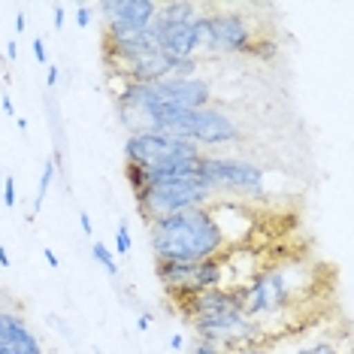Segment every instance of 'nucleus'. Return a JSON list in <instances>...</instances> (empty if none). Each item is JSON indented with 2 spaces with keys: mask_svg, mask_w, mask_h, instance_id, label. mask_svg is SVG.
<instances>
[{
  "mask_svg": "<svg viewBox=\"0 0 354 354\" xmlns=\"http://www.w3.org/2000/svg\"><path fill=\"white\" fill-rule=\"evenodd\" d=\"M149 243L158 263H200L209 257H221L227 248L212 203L151 221Z\"/></svg>",
  "mask_w": 354,
  "mask_h": 354,
  "instance_id": "nucleus-1",
  "label": "nucleus"
},
{
  "mask_svg": "<svg viewBox=\"0 0 354 354\" xmlns=\"http://www.w3.org/2000/svg\"><path fill=\"white\" fill-rule=\"evenodd\" d=\"M136 200V212L146 221V227L158 218H167V215L185 212V209H197V206H209L215 200V194L200 182V176L194 179H167V182H151Z\"/></svg>",
  "mask_w": 354,
  "mask_h": 354,
  "instance_id": "nucleus-2",
  "label": "nucleus"
},
{
  "mask_svg": "<svg viewBox=\"0 0 354 354\" xmlns=\"http://www.w3.org/2000/svg\"><path fill=\"white\" fill-rule=\"evenodd\" d=\"M200 182L206 185L212 194H239V197H261L267 173L261 164L243 158H227V155H212L206 151L197 167Z\"/></svg>",
  "mask_w": 354,
  "mask_h": 354,
  "instance_id": "nucleus-3",
  "label": "nucleus"
},
{
  "mask_svg": "<svg viewBox=\"0 0 354 354\" xmlns=\"http://www.w3.org/2000/svg\"><path fill=\"white\" fill-rule=\"evenodd\" d=\"M297 285L291 276V267H267L257 270L252 281H245V303H243V315L248 321L261 324L263 318H272L279 312H285L294 303Z\"/></svg>",
  "mask_w": 354,
  "mask_h": 354,
  "instance_id": "nucleus-4",
  "label": "nucleus"
},
{
  "mask_svg": "<svg viewBox=\"0 0 354 354\" xmlns=\"http://www.w3.org/2000/svg\"><path fill=\"white\" fill-rule=\"evenodd\" d=\"M209 10V6H206ZM200 52L209 55H245L254 43L252 25L236 10H209L197 15Z\"/></svg>",
  "mask_w": 354,
  "mask_h": 354,
  "instance_id": "nucleus-5",
  "label": "nucleus"
},
{
  "mask_svg": "<svg viewBox=\"0 0 354 354\" xmlns=\"http://www.w3.org/2000/svg\"><path fill=\"white\" fill-rule=\"evenodd\" d=\"M155 276L164 285V294L179 303L224 285V257H209L200 263H155Z\"/></svg>",
  "mask_w": 354,
  "mask_h": 354,
  "instance_id": "nucleus-6",
  "label": "nucleus"
},
{
  "mask_svg": "<svg viewBox=\"0 0 354 354\" xmlns=\"http://www.w3.org/2000/svg\"><path fill=\"white\" fill-rule=\"evenodd\" d=\"M206 151L188 140H176V136L158 133V131H142V133H127L124 142V164H133L140 170H151L160 160L170 158H191L200 160Z\"/></svg>",
  "mask_w": 354,
  "mask_h": 354,
  "instance_id": "nucleus-7",
  "label": "nucleus"
},
{
  "mask_svg": "<svg viewBox=\"0 0 354 354\" xmlns=\"http://www.w3.org/2000/svg\"><path fill=\"white\" fill-rule=\"evenodd\" d=\"M94 10L103 19V37H127L151 28L158 3L155 0H103Z\"/></svg>",
  "mask_w": 354,
  "mask_h": 354,
  "instance_id": "nucleus-8",
  "label": "nucleus"
},
{
  "mask_svg": "<svg viewBox=\"0 0 354 354\" xmlns=\"http://www.w3.org/2000/svg\"><path fill=\"white\" fill-rule=\"evenodd\" d=\"M239 140V124L233 122L227 112L206 106V109H194L188 122V142H194L203 151L218 149V146H230Z\"/></svg>",
  "mask_w": 354,
  "mask_h": 354,
  "instance_id": "nucleus-9",
  "label": "nucleus"
},
{
  "mask_svg": "<svg viewBox=\"0 0 354 354\" xmlns=\"http://www.w3.org/2000/svg\"><path fill=\"white\" fill-rule=\"evenodd\" d=\"M158 37V49L173 55V58H197L200 52V39H197V19L191 21H167L158 19L151 21Z\"/></svg>",
  "mask_w": 354,
  "mask_h": 354,
  "instance_id": "nucleus-10",
  "label": "nucleus"
},
{
  "mask_svg": "<svg viewBox=\"0 0 354 354\" xmlns=\"http://www.w3.org/2000/svg\"><path fill=\"white\" fill-rule=\"evenodd\" d=\"M0 354H43L39 336L15 312L0 309Z\"/></svg>",
  "mask_w": 354,
  "mask_h": 354,
  "instance_id": "nucleus-11",
  "label": "nucleus"
},
{
  "mask_svg": "<svg viewBox=\"0 0 354 354\" xmlns=\"http://www.w3.org/2000/svg\"><path fill=\"white\" fill-rule=\"evenodd\" d=\"M203 12V6L194 3V0H167V3H158V19L167 21H191Z\"/></svg>",
  "mask_w": 354,
  "mask_h": 354,
  "instance_id": "nucleus-12",
  "label": "nucleus"
},
{
  "mask_svg": "<svg viewBox=\"0 0 354 354\" xmlns=\"http://www.w3.org/2000/svg\"><path fill=\"white\" fill-rule=\"evenodd\" d=\"M55 173H58V164H55V158H49V160H46V164H43V176H39V185H37V197H34V215H30V218H37V215H39V206H43L46 194H49Z\"/></svg>",
  "mask_w": 354,
  "mask_h": 354,
  "instance_id": "nucleus-13",
  "label": "nucleus"
},
{
  "mask_svg": "<svg viewBox=\"0 0 354 354\" xmlns=\"http://www.w3.org/2000/svg\"><path fill=\"white\" fill-rule=\"evenodd\" d=\"M91 254H94V261L100 263L103 270L109 272L112 279H118V263H115V252L106 245V243H100V239H94L91 243Z\"/></svg>",
  "mask_w": 354,
  "mask_h": 354,
  "instance_id": "nucleus-14",
  "label": "nucleus"
},
{
  "mask_svg": "<svg viewBox=\"0 0 354 354\" xmlns=\"http://www.w3.org/2000/svg\"><path fill=\"white\" fill-rule=\"evenodd\" d=\"M245 55H252V58H261V61H270V58H276V55H279V46L272 43V39H254V43L248 46Z\"/></svg>",
  "mask_w": 354,
  "mask_h": 354,
  "instance_id": "nucleus-15",
  "label": "nucleus"
},
{
  "mask_svg": "<svg viewBox=\"0 0 354 354\" xmlns=\"http://www.w3.org/2000/svg\"><path fill=\"white\" fill-rule=\"evenodd\" d=\"M124 179H127V185H131L133 197L140 194L142 188H146V173H142L140 167H133V164H124Z\"/></svg>",
  "mask_w": 354,
  "mask_h": 354,
  "instance_id": "nucleus-16",
  "label": "nucleus"
},
{
  "mask_svg": "<svg viewBox=\"0 0 354 354\" xmlns=\"http://www.w3.org/2000/svg\"><path fill=\"white\" fill-rule=\"evenodd\" d=\"M131 252V227H127V221H118V230H115V254L124 257Z\"/></svg>",
  "mask_w": 354,
  "mask_h": 354,
  "instance_id": "nucleus-17",
  "label": "nucleus"
},
{
  "mask_svg": "<svg viewBox=\"0 0 354 354\" xmlns=\"http://www.w3.org/2000/svg\"><path fill=\"white\" fill-rule=\"evenodd\" d=\"M294 354H339V348H336V342H312Z\"/></svg>",
  "mask_w": 354,
  "mask_h": 354,
  "instance_id": "nucleus-18",
  "label": "nucleus"
},
{
  "mask_svg": "<svg viewBox=\"0 0 354 354\" xmlns=\"http://www.w3.org/2000/svg\"><path fill=\"white\" fill-rule=\"evenodd\" d=\"M185 354H221L218 345H212V342H203V339H194L185 348Z\"/></svg>",
  "mask_w": 354,
  "mask_h": 354,
  "instance_id": "nucleus-19",
  "label": "nucleus"
},
{
  "mask_svg": "<svg viewBox=\"0 0 354 354\" xmlns=\"http://www.w3.org/2000/svg\"><path fill=\"white\" fill-rule=\"evenodd\" d=\"M3 203H6V209H15V179L12 176L3 179Z\"/></svg>",
  "mask_w": 354,
  "mask_h": 354,
  "instance_id": "nucleus-20",
  "label": "nucleus"
},
{
  "mask_svg": "<svg viewBox=\"0 0 354 354\" xmlns=\"http://www.w3.org/2000/svg\"><path fill=\"white\" fill-rule=\"evenodd\" d=\"M76 25L82 30L91 25V6H88V3H76Z\"/></svg>",
  "mask_w": 354,
  "mask_h": 354,
  "instance_id": "nucleus-21",
  "label": "nucleus"
},
{
  "mask_svg": "<svg viewBox=\"0 0 354 354\" xmlns=\"http://www.w3.org/2000/svg\"><path fill=\"white\" fill-rule=\"evenodd\" d=\"M30 46H34V58H37L39 64H46V67H49V49H46L43 37H37V39H34V43H30Z\"/></svg>",
  "mask_w": 354,
  "mask_h": 354,
  "instance_id": "nucleus-22",
  "label": "nucleus"
},
{
  "mask_svg": "<svg viewBox=\"0 0 354 354\" xmlns=\"http://www.w3.org/2000/svg\"><path fill=\"white\" fill-rule=\"evenodd\" d=\"M58 79H61V67H55V64H49V67H46V85L55 88V85H58Z\"/></svg>",
  "mask_w": 354,
  "mask_h": 354,
  "instance_id": "nucleus-23",
  "label": "nucleus"
},
{
  "mask_svg": "<svg viewBox=\"0 0 354 354\" xmlns=\"http://www.w3.org/2000/svg\"><path fill=\"white\" fill-rule=\"evenodd\" d=\"M79 227H82L85 236H94V224H91V215L88 212H79Z\"/></svg>",
  "mask_w": 354,
  "mask_h": 354,
  "instance_id": "nucleus-24",
  "label": "nucleus"
},
{
  "mask_svg": "<svg viewBox=\"0 0 354 354\" xmlns=\"http://www.w3.org/2000/svg\"><path fill=\"white\" fill-rule=\"evenodd\" d=\"M52 25H55V30L64 28V6H61V3L52 6Z\"/></svg>",
  "mask_w": 354,
  "mask_h": 354,
  "instance_id": "nucleus-25",
  "label": "nucleus"
},
{
  "mask_svg": "<svg viewBox=\"0 0 354 354\" xmlns=\"http://www.w3.org/2000/svg\"><path fill=\"white\" fill-rule=\"evenodd\" d=\"M12 28H15V34H19V37L25 34V28H28V19H25V12H21V10L15 12V21H12Z\"/></svg>",
  "mask_w": 354,
  "mask_h": 354,
  "instance_id": "nucleus-26",
  "label": "nucleus"
},
{
  "mask_svg": "<svg viewBox=\"0 0 354 354\" xmlns=\"http://www.w3.org/2000/svg\"><path fill=\"white\" fill-rule=\"evenodd\" d=\"M43 257H46V263H49L52 270H58L61 267V261H58V254L52 252V248H43Z\"/></svg>",
  "mask_w": 354,
  "mask_h": 354,
  "instance_id": "nucleus-27",
  "label": "nucleus"
},
{
  "mask_svg": "<svg viewBox=\"0 0 354 354\" xmlns=\"http://www.w3.org/2000/svg\"><path fill=\"white\" fill-rule=\"evenodd\" d=\"M0 106H3V112H6L10 118H15V106H12V97H10V94H3V97H0Z\"/></svg>",
  "mask_w": 354,
  "mask_h": 354,
  "instance_id": "nucleus-28",
  "label": "nucleus"
},
{
  "mask_svg": "<svg viewBox=\"0 0 354 354\" xmlns=\"http://www.w3.org/2000/svg\"><path fill=\"white\" fill-rule=\"evenodd\" d=\"M170 348L173 351H185V336L182 333H173L170 336Z\"/></svg>",
  "mask_w": 354,
  "mask_h": 354,
  "instance_id": "nucleus-29",
  "label": "nucleus"
},
{
  "mask_svg": "<svg viewBox=\"0 0 354 354\" xmlns=\"http://www.w3.org/2000/svg\"><path fill=\"white\" fill-rule=\"evenodd\" d=\"M149 324H151V315H149V312L136 315V330H140V333H142V330H149Z\"/></svg>",
  "mask_w": 354,
  "mask_h": 354,
  "instance_id": "nucleus-30",
  "label": "nucleus"
},
{
  "mask_svg": "<svg viewBox=\"0 0 354 354\" xmlns=\"http://www.w3.org/2000/svg\"><path fill=\"white\" fill-rule=\"evenodd\" d=\"M10 263H12L10 261V252H6V245L0 243V267H10Z\"/></svg>",
  "mask_w": 354,
  "mask_h": 354,
  "instance_id": "nucleus-31",
  "label": "nucleus"
},
{
  "mask_svg": "<svg viewBox=\"0 0 354 354\" xmlns=\"http://www.w3.org/2000/svg\"><path fill=\"white\" fill-rule=\"evenodd\" d=\"M6 58H10V61L19 58V46H15V43H6Z\"/></svg>",
  "mask_w": 354,
  "mask_h": 354,
  "instance_id": "nucleus-32",
  "label": "nucleus"
},
{
  "mask_svg": "<svg viewBox=\"0 0 354 354\" xmlns=\"http://www.w3.org/2000/svg\"><path fill=\"white\" fill-rule=\"evenodd\" d=\"M91 354H103V351L100 348H91Z\"/></svg>",
  "mask_w": 354,
  "mask_h": 354,
  "instance_id": "nucleus-33",
  "label": "nucleus"
}]
</instances>
